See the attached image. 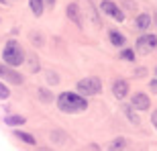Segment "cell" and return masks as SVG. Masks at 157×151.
I'll list each match as a JSON object with an SVG mask.
<instances>
[{"label": "cell", "instance_id": "1", "mask_svg": "<svg viewBox=\"0 0 157 151\" xmlns=\"http://www.w3.org/2000/svg\"><path fill=\"white\" fill-rule=\"evenodd\" d=\"M55 106L59 112L63 114H80V112L88 110V96L76 92H61L55 98Z\"/></svg>", "mask_w": 157, "mask_h": 151}, {"label": "cell", "instance_id": "2", "mask_svg": "<svg viewBox=\"0 0 157 151\" xmlns=\"http://www.w3.org/2000/svg\"><path fill=\"white\" fill-rule=\"evenodd\" d=\"M2 61L8 65H23L27 61V51H25V47L18 43L17 39H8L2 47Z\"/></svg>", "mask_w": 157, "mask_h": 151}, {"label": "cell", "instance_id": "3", "mask_svg": "<svg viewBox=\"0 0 157 151\" xmlns=\"http://www.w3.org/2000/svg\"><path fill=\"white\" fill-rule=\"evenodd\" d=\"M76 90L84 96H98L102 92V80L96 78V76H88V78H82L80 82L76 84Z\"/></svg>", "mask_w": 157, "mask_h": 151}, {"label": "cell", "instance_id": "4", "mask_svg": "<svg viewBox=\"0 0 157 151\" xmlns=\"http://www.w3.org/2000/svg\"><path fill=\"white\" fill-rule=\"evenodd\" d=\"M0 80H4L6 84L10 86H23L25 82V76L14 68V65H8V64H0Z\"/></svg>", "mask_w": 157, "mask_h": 151}, {"label": "cell", "instance_id": "5", "mask_svg": "<svg viewBox=\"0 0 157 151\" xmlns=\"http://www.w3.org/2000/svg\"><path fill=\"white\" fill-rule=\"evenodd\" d=\"M135 49H137V53H141V55H149L151 51L157 49V35H153V33H143L139 39L135 41Z\"/></svg>", "mask_w": 157, "mask_h": 151}, {"label": "cell", "instance_id": "6", "mask_svg": "<svg viewBox=\"0 0 157 151\" xmlns=\"http://www.w3.org/2000/svg\"><path fill=\"white\" fill-rule=\"evenodd\" d=\"M100 12L108 14V17H110L112 21H117V23H122V21H124L122 8L117 4V2H112V0H102V2H100Z\"/></svg>", "mask_w": 157, "mask_h": 151}, {"label": "cell", "instance_id": "7", "mask_svg": "<svg viewBox=\"0 0 157 151\" xmlns=\"http://www.w3.org/2000/svg\"><path fill=\"white\" fill-rule=\"evenodd\" d=\"M65 17L70 18L78 29H84V17H82V8L78 2H70L65 6Z\"/></svg>", "mask_w": 157, "mask_h": 151}, {"label": "cell", "instance_id": "8", "mask_svg": "<svg viewBox=\"0 0 157 151\" xmlns=\"http://www.w3.org/2000/svg\"><path fill=\"white\" fill-rule=\"evenodd\" d=\"M110 90H112V96L117 100H124L128 96V82L124 78H117V80L112 82Z\"/></svg>", "mask_w": 157, "mask_h": 151}, {"label": "cell", "instance_id": "9", "mask_svg": "<svg viewBox=\"0 0 157 151\" xmlns=\"http://www.w3.org/2000/svg\"><path fill=\"white\" fill-rule=\"evenodd\" d=\"M131 104L139 112H145V110L151 108V100H149V96H147L145 92H135L133 96H131Z\"/></svg>", "mask_w": 157, "mask_h": 151}, {"label": "cell", "instance_id": "10", "mask_svg": "<svg viewBox=\"0 0 157 151\" xmlns=\"http://www.w3.org/2000/svg\"><path fill=\"white\" fill-rule=\"evenodd\" d=\"M153 25V17L151 14H147V12H141V14H137L133 21V27L137 31H141V33H147V31L151 29Z\"/></svg>", "mask_w": 157, "mask_h": 151}, {"label": "cell", "instance_id": "11", "mask_svg": "<svg viewBox=\"0 0 157 151\" xmlns=\"http://www.w3.org/2000/svg\"><path fill=\"white\" fill-rule=\"evenodd\" d=\"M108 41H110L112 47H118V49L127 47V37H124V33H121L118 29H110L108 31Z\"/></svg>", "mask_w": 157, "mask_h": 151}, {"label": "cell", "instance_id": "12", "mask_svg": "<svg viewBox=\"0 0 157 151\" xmlns=\"http://www.w3.org/2000/svg\"><path fill=\"white\" fill-rule=\"evenodd\" d=\"M12 137L18 139L21 143H25V145H29V147H37V139L31 133H27V131H18V129H14V131H12Z\"/></svg>", "mask_w": 157, "mask_h": 151}, {"label": "cell", "instance_id": "13", "mask_svg": "<svg viewBox=\"0 0 157 151\" xmlns=\"http://www.w3.org/2000/svg\"><path fill=\"white\" fill-rule=\"evenodd\" d=\"M121 108H122V114H124V116L128 118V122H133V125H139V122H141V121H139V114H137L139 110H137V108H135V106L131 104V102H128V104L124 102V104H122Z\"/></svg>", "mask_w": 157, "mask_h": 151}, {"label": "cell", "instance_id": "14", "mask_svg": "<svg viewBox=\"0 0 157 151\" xmlns=\"http://www.w3.org/2000/svg\"><path fill=\"white\" fill-rule=\"evenodd\" d=\"M25 122H27V118H25L23 114H4V125H8V127L17 129V127H23Z\"/></svg>", "mask_w": 157, "mask_h": 151}, {"label": "cell", "instance_id": "15", "mask_svg": "<svg viewBox=\"0 0 157 151\" xmlns=\"http://www.w3.org/2000/svg\"><path fill=\"white\" fill-rule=\"evenodd\" d=\"M29 8H31V14L39 18V17H43L47 4H45V0H29Z\"/></svg>", "mask_w": 157, "mask_h": 151}, {"label": "cell", "instance_id": "16", "mask_svg": "<svg viewBox=\"0 0 157 151\" xmlns=\"http://www.w3.org/2000/svg\"><path fill=\"white\" fill-rule=\"evenodd\" d=\"M37 100H39L41 104H53V92L51 90H47V88H37Z\"/></svg>", "mask_w": 157, "mask_h": 151}, {"label": "cell", "instance_id": "17", "mask_svg": "<svg viewBox=\"0 0 157 151\" xmlns=\"http://www.w3.org/2000/svg\"><path fill=\"white\" fill-rule=\"evenodd\" d=\"M51 141L53 143H57V145H61V143H65V141L70 139V135L65 133V131H61V129H55V131H51Z\"/></svg>", "mask_w": 157, "mask_h": 151}, {"label": "cell", "instance_id": "18", "mask_svg": "<svg viewBox=\"0 0 157 151\" xmlns=\"http://www.w3.org/2000/svg\"><path fill=\"white\" fill-rule=\"evenodd\" d=\"M135 53H137V49H128V47H122L121 51H118V57H121L122 61H135Z\"/></svg>", "mask_w": 157, "mask_h": 151}, {"label": "cell", "instance_id": "19", "mask_svg": "<svg viewBox=\"0 0 157 151\" xmlns=\"http://www.w3.org/2000/svg\"><path fill=\"white\" fill-rule=\"evenodd\" d=\"M27 61H29V70H31V74H37V72L41 70V64H39V59H37V55H27Z\"/></svg>", "mask_w": 157, "mask_h": 151}, {"label": "cell", "instance_id": "20", "mask_svg": "<svg viewBox=\"0 0 157 151\" xmlns=\"http://www.w3.org/2000/svg\"><path fill=\"white\" fill-rule=\"evenodd\" d=\"M45 80H47V84H49V86H57V84H59V76H57V72L47 70V72H45Z\"/></svg>", "mask_w": 157, "mask_h": 151}, {"label": "cell", "instance_id": "21", "mask_svg": "<svg viewBox=\"0 0 157 151\" xmlns=\"http://www.w3.org/2000/svg\"><path fill=\"white\" fill-rule=\"evenodd\" d=\"M10 98V90H8V84L4 80H0V100H8Z\"/></svg>", "mask_w": 157, "mask_h": 151}, {"label": "cell", "instance_id": "22", "mask_svg": "<svg viewBox=\"0 0 157 151\" xmlns=\"http://www.w3.org/2000/svg\"><path fill=\"white\" fill-rule=\"evenodd\" d=\"M29 39H31V43H33V45H37V47H41L43 43H45V41H43V35H41V33H35V31L29 35Z\"/></svg>", "mask_w": 157, "mask_h": 151}, {"label": "cell", "instance_id": "23", "mask_svg": "<svg viewBox=\"0 0 157 151\" xmlns=\"http://www.w3.org/2000/svg\"><path fill=\"white\" fill-rule=\"evenodd\" d=\"M128 143H127V139H122V137H118L117 141H112L110 143V149H124Z\"/></svg>", "mask_w": 157, "mask_h": 151}, {"label": "cell", "instance_id": "24", "mask_svg": "<svg viewBox=\"0 0 157 151\" xmlns=\"http://www.w3.org/2000/svg\"><path fill=\"white\" fill-rule=\"evenodd\" d=\"M145 74H147V70H145V68H137V70L133 72V76H135V78H143Z\"/></svg>", "mask_w": 157, "mask_h": 151}, {"label": "cell", "instance_id": "25", "mask_svg": "<svg viewBox=\"0 0 157 151\" xmlns=\"http://www.w3.org/2000/svg\"><path fill=\"white\" fill-rule=\"evenodd\" d=\"M151 122H153V127H155V131H157V108L151 112Z\"/></svg>", "mask_w": 157, "mask_h": 151}, {"label": "cell", "instance_id": "26", "mask_svg": "<svg viewBox=\"0 0 157 151\" xmlns=\"http://www.w3.org/2000/svg\"><path fill=\"white\" fill-rule=\"evenodd\" d=\"M149 88H151V92L157 94V80H151V82H149Z\"/></svg>", "mask_w": 157, "mask_h": 151}, {"label": "cell", "instance_id": "27", "mask_svg": "<svg viewBox=\"0 0 157 151\" xmlns=\"http://www.w3.org/2000/svg\"><path fill=\"white\" fill-rule=\"evenodd\" d=\"M55 2H57V0H45V4L49 6V8H53V6H55Z\"/></svg>", "mask_w": 157, "mask_h": 151}, {"label": "cell", "instance_id": "28", "mask_svg": "<svg viewBox=\"0 0 157 151\" xmlns=\"http://www.w3.org/2000/svg\"><path fill=\"white\" fill-rule=\"evenodd\" d=\"M153 25L157 27V10H155V14H153Z\"/></svg>", "mask_w": 157, "mask_h": 151}, {"label": "cell", "instance_id": "29", "mask_svg": "<svg viewBox=\"0 0 157 151\" xmlns=\"http://www.w3.org/2000/svg\"><path fill=\"white\" fill-rule=\"evenodd\" d=\"M155 74H157V68H155Z\"/></svg>", "mask_w": 157, "mask_h": 151}]
</instances>
